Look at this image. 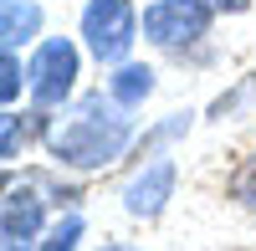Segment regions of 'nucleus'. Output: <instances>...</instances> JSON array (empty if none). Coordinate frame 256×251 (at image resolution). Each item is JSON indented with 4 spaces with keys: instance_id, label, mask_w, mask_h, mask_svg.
<instances>
[{
    "instance_id": "9b49d317",
    "label": "nucleus",
    "mask_w": 256,
    "mask_h": 251,
    "mask_svg": "<svg viewBox=\"0 0 256 251\" xmlns=\"http://www.w3.org/2000/svg\"><path fill=\"white\" fill-rule=\"evenodd\" d=\"M20 92H31V67L20 62V52L0 46V102H6V108H16Z\"/></svg>"
},
{
    "instance_id": "2eb2a0df",
    "label": "nucleus",
    "mask_w": 256,
    "mask_h": 251,
    "mask_svg": "<svg viewBox=\"0 0 256 251\" xmlns=\"http://www.w3.org/2000/svg\"><path fill=\"white\" fill-rule=\"evenodd\" d=\"M251 6H256V0H216V10H220V16H246Z\"/></svg>"
},
{
    "instance_id": "1a4fd4ad",
    "label": "nucleus",
    "mask_w": 256,
    "mask_h": 251,
    "mask_svg": "<svg viewBox=\"0 0 256 251\" xmlns=\"http://www.w3.org/2000/svg\"><path fill=\"white\" fill-rule=\"evenodd\" d=\"M195 108H180V113H164L159 123H154V128H144L138 138H134V149H128V159H134V164H144V159H154V154H169V149H174V144L190 134V128H195Z\"/></svg>"
},
{
    "instance_id": "6e6552de",
    "label": "nucleus",
    "mask_w": 256,
    "mask_h": 251,
    "mask_svg": "<svg viewBox=\"0 0 256 251\" xmlns=\"http://www.w3.org/2000/svg\"><path fill=\"white\" fill-rule=\"evenodd\" d=\"M154 88H159V72L148 67V62H118V67H108V82H102V92H108L113 102H123L128 113H138L148 98H154Z\"/></svg>"
},
{
    "instance_id": "0eeeda50",
    "label": "nucleus",
    "mask_w": 256,
    "mask_h": 251,
    "mask_svg": "<svg viewBox=\"0 0 256 251\" xmlns=\"http://www.w3.org/2000/svg\"><path fill=\"white\" fill-rule=\"evenodd\" d=\"M52 113L46 108H36V102H31V108H6V118H0V159H6V164H16L20 159V149H26V144H46V134H52Z\"/></svg>"
},
{
    "instance_id": "f03ea898",
    "label": "nucleus",
    "mask_w": 256,
    "mask_h": 251,
    "mask_svg": "<svg viewBox=\"0 0 256 251\" xmlns=\"http://www.w3.org/2000/svg\"><path fill=\"white\" fill-rule=\"evenodd\" d=\"M216 16H220L216 0H154V6H144V41L180 62L184 56L205 62L210 52H200V46L216 26Z\"/></svg>"
},
{
    "instance_id": "9d476101",
    "label": "nucleus",
    "mask_w": 256,
    "mask_h": 251,
    "mask_svg": "<svg viewBox=\"0 0 256 251\" xmlns=\"http://www.w3.org/2000/svg\"><path fill=\"white\" fill-rule=\"evenodd\" d=\"M41 36V0H0V46H31Z\"/></svg>"
},
{
    "instance_id": "f8f14e48",
    "label": "nucleus",
    "mask_w": 256,
    "mask_h": 251,
    "mask_svg": "<svg viewBox=\"0 0 256 251\" xmlns=\"http://www.w3.org/2000/svg\"><path fill=\"white\" fill-rule=\"evenodd\" d=\"M82 236H88V220H82V210L72 205L62 220H52V226H46V236H41V251H77V246H82Z\"/></svg>"
},
{
    "instance_id": "ddd939ff",
    "label": "nucleus",
    "mask_w": 256,
    "mask_h": 251,
    "mask_svg": "<svg viewBox=\"0 0 256 251\" xmlns=\"http://www.w3.org/2000/svg\"><path fill=\"white\" fill-rule=\"evenodd\" d=\"M226 200L241 205V210H256V149L246 159H236V170L226 174Z\"/></svg>"
},
{
    "instance_id": "423d86ee",
    "label": "nucleus",
    "mask_w": 256,
    "mask_h": 251,
    "mask_svg": "<svg viewBox=\"0 0 256 251\" xmlns=\"http://www.w3.org/2000/svg\"><path fill=\"white\" fill-rule=\"evenodd\" d=\"M174 184H180V164L174 154H154V159H144L134 174L123 180V210L134 216V220H159L169 210V200H174Z\"/></svg>"
},
{
    "instance_id": "f257e3e1",
    "label": "nucleus",
    "mask_w": 256,
    "mask_h": 251,
    "mask_svg": "<svg viewBox=\"0 0 256 251\" xmlns=\"http://www.w3.org/2000/svg\"><path fill=\"white\" fill-rule=\"evenodd\" d=\"M134 138H138L134 113H128L123 102H113L108 92H88V98H77L72 113H62L52 123V134H46L41 149L52 154L56 170L92 174V170H108V164L128 159Z\"/></svg>"
},
{
    "instance_id": "dca6fc26",
    "label": "nucleus",
    "mask_w": 256,
    "mask_h": 251,
    "mask_svg": "<svg viewBox=\"0 0 256 251\" xmlns=\"http://www.w3.org/2000/svg\"><path fill=\"white\" fill-rule=\"evenodd\" d=\"M98 251H138V246H134V241H102Z\"/></svg>"
},
{
    "instance_id": "7ed1b4c3",
    "label": "nucleus",
    "mask_w": 256,
    "mask_h": 251,
    "mask_svg": "<svg viewBox=\"0 0 256 251\" xmlns=\"http://www.w3.org/2000/svg\"><path fill=\"white\" fill-rule=\"evenodd\" d=\"M77 36L98 67H118V62L134 56V41L144 36V10L134 0H88Z\"/></svg>"
},
{
    "instance_id": "4468645a",
    "label": "nucleus",
    "mask_w": 256,
    "mask_h": 251,
    "mask_svg": "<svg viewBox=\"0 0 256 251\" xmlns=\"http://www.w3.org/2000/svg\"><path fill=\"white\" fill-rule=\"evenodd\" d=\"M251 98H256V72H246V77H241V82H236L230 92H220V98H216V102L205 108V118H210V123H226V118H236V113L246 108Z\"/></svg>"
},
{
    "instance_id": "20e7f679",
    "label": "nucleus",
    "mask_w": 256,
    "mask_h": 251,
    "mask_svg": "<svg viewBox=\"0 0 256 251\" xmlns=\"http://www.w3.org/2000/svg\"><path fill=\"white\" fill-rule=\"evenodd\" d=\"M82 52L88 46H77L72 36H46V41H36V52H31V102L36 108H46V113H62L67 102L77 98V77H82Z\"/></svg>"
},
{
    "instance_id": "39448f33",
    "label": "nucleus",
    "mask_w": 256,
    "mask_h": 251,
    "mask_svg": "<svg viewBox=\"0 0 256 251\" xmlns=\"http://www.w3.org/2000/svg\"><path fill=\"white\" fill-rule=\"evenodd\" d=\"M46 184L36 174L10 180L6 184V205H0V251H41V236H46Z\"/></svg>"
}]
</instances>
